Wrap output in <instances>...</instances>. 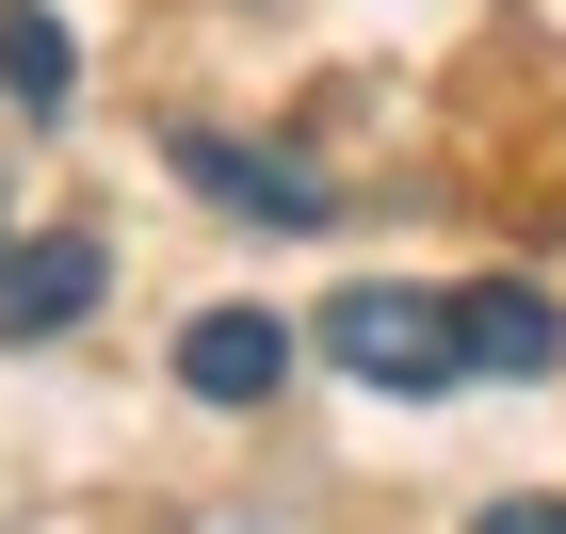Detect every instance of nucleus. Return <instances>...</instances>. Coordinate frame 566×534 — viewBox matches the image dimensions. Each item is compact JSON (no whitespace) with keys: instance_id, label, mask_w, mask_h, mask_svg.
I'll return each mask as SVG.
<instances>
[{"instance_id":"423d86ee","label":"nucleus","mask_w":566,"mask_h":534,"mask_svg":"<svg viewBox=\"0 0 566 534\" xmlns=\"http://www.w3.org/2000/svg\"><path fill=\"white\" fill-rule=\"evenodd\" d=\"M470 534H566V502H551V486H502V502H485Z\"/></svg>"},{"instance_id":"20e7f679","label":"nucleus","mask_w":566,"mask_h":534,"mask_svg":"<svg viewBox=\"0 0 566 534\" xmlns=\"http://www.w3.org/2000/svg\"><path fill=\"white\" fill-rule=\"evenodd\" d=\"M453 308H470V389H534V373L566 356V308H551V292H518V275H470Z\"/></svg>"},{"instance_id":"39448f33","label":"nucleus","mask_w":566,"mask_h":534,"mask_svg":"<svg viewBox=\"0 0 566 534\" xmlns=\"http://www.w3.org/2000/svg\"><path fill=\"white\" fill-rule=\"evenodd\" d=\"M65 82H82V49H65V17H33V0H0V97H17V114H65Z\"/></svg>"},{"instance_id":"f03ea898","label":"nucleus","mask_w":566,"mask_h":534,"mask_svg":"<svg viewBox=\"0 0 566 534\" xmlns=\"http://www.w3.org/2000/svg\"><path fill=\"white\" fill-rule=\"evenodd\" d=\"M292 324H275V308H195V324H178V389H195V405H275V389H292Z\"/></svg>"},{"instance_id":"7ed1b4c3","label":"nucleus","mask_w":566,"mask_h":534,"mask_svg":"<svg viewBox=\"0 0 566 534\" xmlns=\"http://www.w3.org/2000/svg\"><path fill=\"white\" fill-rule=\"evenodd\" d=\"M97 308V243L82 227H0V341H65Z\"/></svg>"},{"instance_id":"f257e3e1","label":"nucleus","mask_w":566,"mask_h":534,"mask_svg":"<svg viewBox=\"0 0 566 534\" xmlns=\"http://www.w3.org/2000/svg\"><path fill=\"white\" fill-rule=\"evenodd\" d=\"M307 341L340 356L356 389H405V405L470 389V308H453V292H389V275H356V292H324Z\"/></svg>"}]
</instances>
